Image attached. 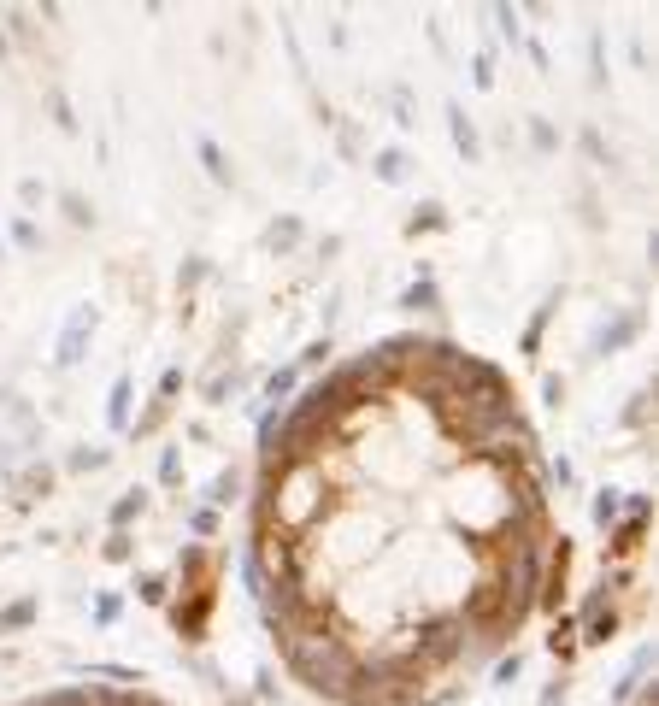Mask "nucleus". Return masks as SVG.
<instances>
[{"label": "nucleus", "mask_w": 659, "mask_h": 706, "mask_svg": "<svg viewBox=\"0 0 659 706\" xmlns=\"http://www.w3.org/2000/svg\"><path fill=\"white\" fill-rule=\"evenodd\" d=\"M124 401H130V377H118V383H112V424H124Z\"/></svg>", "instance_id": "7"}, {"label": "nucleus", "mask_w": 659, "mask_h": 706, "mask_svg": "<svg viewBox=\"0 0 659 706\" xmlns=\"http://www.w3.org/2000/svg\"><path fill=\"white\" fill-rule=\"evenodd\" d=\"M289 389H295V371H277V377H271V389H265V394H271V401H277V394H289Z\"/></svg>", "instance_id": "9"}, {"label": "nucleus", "mask_w": 659, "mask_h": 706, "mask_svg": "<svg viewBox=\"0 0 659 706\" xmlns=\"http://www.w3.org/2000/svg\"><path fill=\"white\" fill-rule=\"evenodd\" d=\"M83 336H95V306H83V313L71 318L65 342H59V365H77V348H83Z\"/></svg>", "instance_id": "2"}, {"label": "nucleus", "mask_w": 659, "mask_h": 706, "mask_svg": "<svg viewBox=\"0 0 659 706\" xmlns=\"http://www.w3.org/2000/svg\"><path fill=\"white\" fill-rule=\"evenodd\" d=\"M447 118H454V142L465 147V159H477V135H471V124H465V118H459V106H454Z\"/></svg>", "instance_id": "3"}, {"label": "nucleus", "mask_w": 659, "mask_h": 706, "mask_svg": "<svg viewBox=\"0 0 659 706\" xmlns=\"http://www.w3.org/2000/svg\"><path fill=\"white\" fill-rule=\"evenodd\" d=\"M135 512H142V494H124V501L112 506V524H130Z\"/></svg>", "instance_id": "8"}, {"label": "nucleus", "mask_w": 659, "mask_h": 706, "mask_svg": "<svg viewBox=\"0 0 659 706\" xmlns=\"http://www.w3.org/2000/svg\"><path fill=\"white\" fill-rule=\"evenodd\" d=\"M213 501H218V506L235 501V471H218V477H213Z\"/></svg>", "instance_id": "6"}, {"label": "nucleus", "mask_w": 659, "mask_h": 706, "mask_svg": "<svg viewBox=\"0 0 659 706\" xmlns=\"http://www.w3.org/2000/svg\"><path fill=\"white\" fill-rule=\"evenodd\" d=\"M18 706H165L147 689H54V695H30Z\"/></svg>", "instance_id": "1"}, {"label": "nucleus", "mask_w": 659, "mask_h": 706, "mask_svg": "<svg viewBox=\"0 0 659 706\" xmlns=\"http://www.w3.org/2000/svg\"><path fill=\"white\" fill-rule=\"evenodd\" d=\"M30 612H35V601H18V606H6V612H0V630H18V624H30Z\"/></svg>", "instance_id": "4"}, {"label": "nucleus", "mask_w": 659, "mask_h": 706, "mask_svg": "<svg viewBox=\"0 0 659 706\" xmlns=\"http://www.w3.org/2000/svg\"><path fill=\"white\" fill-rule=\"evenodd\" d=\"M95 618H101V624H112V618H118V601H112V594H106V601H95Z\"/></svg>", "instance_id": "10"}, {"label": "nucleus", "mask_w": 659, "mask_h": 706, "mask_svg": "<svg viewBox=\"0 0 659 706\" xmlns=\"http://www.w3.org/2000/svg\"><path fill=\"white\" fill-rule=\"evenodd\" d=\"M636 706H654V701H648V695H642V701H636Z\"/></svg>", "instance_id": "11"}, {"label": "nucleus", "mask_w": 659, "mask_h": 706, "mask_svg": "<svg viewBox=\"0 0 659 706\" xmlns=\"http://www.w3.org/2000/svg\"><path fill=\"white\" fill-rule=\"evenodd\" d=\"M401 171H406V159H401V154H394V147H389V154L377 159V177H383V183H401Z\"/></svg>", "instance_id": "5"}]
</instances>
